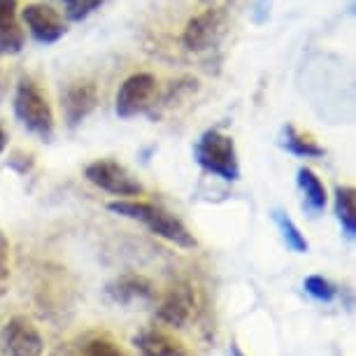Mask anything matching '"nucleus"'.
Masks as SVG:
<instances>
[{
	"label": "nucleus",
	"instance_id": "nucleus-14",
	"mask_svg": "<svg viewBox=\"0 0 356 356\" xmlns=\"http://www.w3.org/2000/svg\"><path fill=\"white\" fill-rule=\"evenodd\" d=\"M298 186H300V191H303L305 207L312 217H317V214H321L326 210V203H328L326 186L317 177V172L310 170V168H300L298 170Z\"/></svg>",
	"mask_w": 356,
	"mask_h": 356
},
{
	"label": "nucleus",
	"instance_id": "nucleus-18",
	"mask_svg": "<svg viewBox=\"0 0 356 356\" xmlns=\"http://www.w3.org/2000/svg\"><path fill=\"white\" fill-rule=\"evenodd\" d=\"M286 149L293 152L296 156H324V147H319L310 136H303L293 129V126H286Z\"/></svg>",
	"mask_w": 356,
	"mask_h": 356
},
{
	"label": "nucleus",
	"instance_id": "nucleus-9",
	"mask_svg": "<svg viewBox=\"0 0 356 356\" xmlns=\"http://www.w3.org/2000/svg\"><path fill=\"white\" fill-rule=\"evenodd\" d=\"M24 24L29 26V33L38 40L40 44H54L65 35V24L56 10L49 5L33 3L26 5L22 12Z\"/></svg>",
	"mask_w": 356,
	"mask_h": 356
},
{
	"label": "nucleus",
	"instance_id": "nucleus-4",
	"mask_svg": "<svg viewBox=\"0 0 356 356\" xmlns=\"http://www.w3.org/2000/svg\"><path fill=\"white\" fill-rule=\"evenodd\" d=\"M15 112L26 129L35 133L42 140L54 136V110L44 91L33 82L31 77H24L15 93Z\"/></svg>",
	"mask_w": 356,
	"mask_h": 356
},
{
	"label": "nucleus",
	"instance_id": "nucleus-21",
	"mask_svg": "<svg viewBox=\"0 0 356 356\" xmlns=\"http://www.w3.org/2000/svg\"><path fill=\"white\" fill-rule=\"evenodd\" d=\"M10 286V243L0 233V293H5Z\"/></svg>",
	"mask_w": 356,
	"mask_h": 356
},
{
	"label": "nucleus",
	"instance_id": "nucleus-15",
	"mask_svg": "<svg viewBox=\"0 0 356 356\" xmlns=\"http://www.w3.org/2000/svg\"><path fill=\"white\" fill-rule=\"evenodd\" d=\"M335 217H338L342 233L349 240L356 235V191L354 186H338L335 189Z\"/></svg>",
	"mask_w": 356,
	"mask_h": 356
},
{
	"label": "nucleus",
	"instance_id": "nucleus-23",
	"mask_svg": "<svg viewBox=\"0 0 356 356\" xmlns=\"http://www.w3.org/2000/svg\"><path fill=\"white\" fill-rule=\"evenodd\" d=\"M233 356H243V352H240L238 347H233Z\"/></svg>",
	"mask_w": 356,
	"mask_h": 356
},
{
	"label": "nucleus",
	"instance_id": "nucleus-11",
	"mask_svg": "<svg viewBox=\"0 0 356 356\" xmlns=\"http://www.w3.org/2000/svg\"><path fill=\"white\" fill-rule=\"evenodd\" d=\"M136 347L140 356H189L182 342L175 340L163 328H145L136 335Z\"/></svg>",
	"mask_w": 356,
	"mask_h": 356
},
{
	"label": "nucleus",
	"instance_id": "nucleus-10",
	"mask_svg": "<svg viewBox=\"0 0 356 356\" xmlns=\"http://www.w3.org/2000/svg\"><path fill=\"white\" fill-rule=\"evenodd\" d=\"M98 107V89L93 82H75L68 86L63 96L65 119L70 126L82 124L89 114Z\"/></svg>",
	"mask_w": 356,
	"mask_h": 356
},
{
	"label": "nucleus",
	"instance_id": "nucleus-5",
	"mask_svg": "<svg viewBox=\"0 0 356 356\" xmlns=\"http://www.w3.org/2000/svg\"><path fill=\"white\" fill-rule=\"evenodd\" d=\"M159 96V79L152 72H136L126 77L124 84L119 86L117 98H114V110L117 117L133 119L138 114H145L156 103Z\"/></svg>",
	"mask_w": 356,
	"mask_h": 356
},
{
	"label": "nucleus",
	"instance_id": "nucleus-3",
	"mask_svg": "<svg viewBox=\"0 0 356 356\" xmlns=\"http://www.w3.org/2000/svg\"><path fill=\"white\" fill-rule=\"evenodd\" d=\"M198 165L210 175L226 179V182H238L240 179V161L235 152V143L231 136L221 131H207L198 140L196 149H193Z\"/></svg>",
	"mask_w": 356,
	"mask_h": 356
},
{
	"label": "nucleus",
	"instance_id": "nucleus-6",
	"mask_svg": "<svg viewBox=\"0 0 356 356\" xmlns=\"http://www.w3.org/2000/svg\"><path fill=\"white\" fill-rule=\"evenodd\" d=\"M86 179L103 189L112 196H122V198H133V196H140L145 191V186L133 177V172L129 170L126 165L117 163L112 159H98L93 163L86 165Z\"/></svg>",
	"mask_w": 356,
	"mask_h": 356
},
{
	"label": "nucleus",
	"instance_id": "nucleus-7",
	"mask_svg": "<svg viewBox=\"0 0 356 356\" xmlns=\"http://www.w3.org/2000/svg\"><path fill=\"white\" fill-rule=\"evenodd\" d=\"M196 310H198L196 286L189 284V282H177L161 298V303L156 307V319L170 328H184L196 317Z\"/></svg>",
	"mask_w": 356,
	"mask_h": 356
},
{
	"label": "nucleus",
	"instance_id": "nucleus-19",
	"mask_svg": "<svg viewBox=\"0 0 356 356\" xmlns=\"http://www.w3.org/2000/svg\"><path fill=\"white\" fill-rule=\"evenodd\" d=\"M303 286L314 300H321V303H331L335 298V293H338V289H335L326 277H321V275H310Z\"/></svg>",
	"mask_w": 356,
	"mask_h": 356
},
{
	"label": "nucleus",
	"instance_id": "nucleus-8",
	"mask_svg": "<svg viewBox=\"0 0 356 356\" xmlns=\"http://www.w3.org/2000/svg\"><path fill=\"white\" fill-rule=\"evenodd\" d=\"M3 349L5 356H42L44 338L40 333V328L26 314H15L5 324Z\"/></svg>",
	"mask_w": 356,
	"mask_h": 356
},
{
	"label": "nucleus",
	"instance_id": "nucleus-17",
	"mask_svg": "<svg viewBox=\"0 0 356 356\" xmlns=\"http://www.w3.org/2000/svg\"><path fill=\"white\" fill-rule=\"evenodd\" d=\"M273 219H275V224H277L282 238H284V243H286L289 250L296 252V254H305L307 250H310V245H307L305 235L300 233V228L293 224V219L289 217V214H284L282 210H275L273 212Z\"/></svg>",
	"mask_w": 356,
	"mask_h": 356
},
{
	"label": "nucleus",
	"instance_id": "nucleus-20",
	"mask_svg": "<svg viewBox=\"0 0 356 356\" xmlns=\"http://www.w3.org/2000/svg\"><path fill=\"white\" fill-rule=\"evenodd\" d=\"M103 3L105 0H63V8L70 22H82V19L93 15Z\"/></svg>",
	"mask_w": 356,
	"mask_h": 356
},
{
	"label": "nucleus",
	"instance_id": "nucleus-22",
	"mask_svg": "<svg viewBox=\"0 0 356 356\" xmlns=\"http://www.w3.org/2000/svg\"><path fill=\"white\" fill-rule=\"evenodd\" d=\"M5 147H8V136H5V131L0 129V154L5 152Z\"/></svg>",
	"mask_w": 356,
	"mask_h": 356
},
{
	"label": "nucleus",
	"instance_id": "nucleus-12",
	"mask_svg": "<svg viewBox=\"0 0 356 356\" xmlns=\"http://www.w3.org/2000/svg\"><path fill=\"white\" fill-rule=\"evenodd\" d=\"M107 293L114 303H124L129 305L133 300H152L156 289L147 277L143 275H122L119 280H114L110 286H107Z\"/></svg>",
	"mask_w": 356,
	"mask_h": 356
},
{
	"label": "nucleus",
	"instance_id": "nucleus-1",
	"mask_svg": "<svg viewBox=\"0 0 356 356\" xmlns=\"http://www.w3.org/2000/svg\"><path fill=\"white\" fill-rule=\"evenodd\" d=\"M112 212L122 214L126 219H136L140 224H145L154 235L168 240L175 247H182V250H191L196 247V238L186 228V224L179 217H175L172 212H168L165 207L159 203H147V200H114L107 205Z\"/></svg>",
	"mask_w": 356,
	"mask_h": 356
},
{
	"label": "nucleus",
	"instance_id": "nucleus-13",
	"mask_svg": "<svg viewBox=\"0 0 356 356\" xmlns=\"http://www.w3.org/2000/svg\"><path fill=\"white\" fill-rule=\"evenodd\" d=\"M24 47V29L19 24L17 0H0V51L17 54Z\"/></svg>",
	"mask_w": 356,
	"mask_h": 356
},
{
	"label": "nucleus",
	"instance_id": "nucleus-16",
	"mask_svg": "<svg viewBox=\"0 0 356 356\" xmlns=\"http://www.w3.org/2000/svg\"><path fill=\"white\" fill-rule=\"evenodd\" d=\"M72 356H129L126 349L107 333H93L77 345Z\"/></svg>",
	"mask_w": 356,
	"mask_h": 356
},
{
	"label": "nucleus",
	"instance_id": "nucleus-2",
	"mask_svg": "<svg viewBox=\"0 0 356 356\" xmlns=\"http://www.w3.org/2000/svg\"><path fill=\"white\" fill-rule=\"evenodd\" d=\"M228 31V0L224 3H210L200 8L184 26L182 42L189 51L214 49Z\"/></svg>",
	"mask_w": 356,
	"mask_h": 356
}]
</instances>
